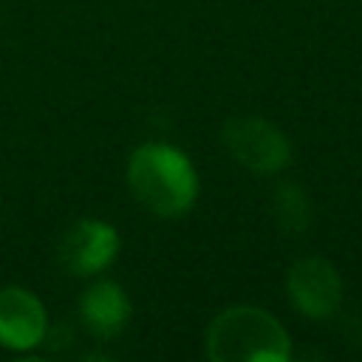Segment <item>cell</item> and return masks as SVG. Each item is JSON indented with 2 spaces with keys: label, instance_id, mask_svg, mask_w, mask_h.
Masks as SVG:
<instances>
[{
  "label": "cell",
  "instance_id": "1",
  "mask_svg": "<svg viewBox=\"0 0 362 362\" xmlns=\"http://www.w3.org/2000/svg\"><path fill=\"white\" fill-rule=\"evenodd\" d=\"M127 184L136 201L161 218L184 215L198 198L195 167L170 144L139 147L127 164Z\"/></svg>",
  "mask_w": 362,
  "mask_h": 362
},
{
  "label": "cell",
  "instance_id": "8",
  "mask_svg": "<svg viewBox=\"0 0 362 362\" xmlns=\"http://www.w3.org/2000/svg\"><path fill=\"white\" fill-rule=\"evenodd\" d=\"M272 204H274V215H277L280 229H291V232L308 229V198L294 184L277 187Z\"/></svg>",
  "mask_w": 362,
  "mask_h": 362
},
{
  "label": "cell",
  "instance_id": "5",
  "mask_svg": "<svg viewBox=\"0 0 362 362\" xmlns=\"http://www.w3.org/2000/svg\"><path fill=\"white\" fill-rule=\"evenodd\" d=\"M119 252V235L105 221H76L59 240L57 255L65 272L90 277L113 263Z\"/></svg>",
  "mask_w": 362,
  "mask_h": 362
},
{
  "label": "cell",
  "instance_id": "4",
  "mask_svg": "<svg viewBox=\"0 0 362 362\" xmlns=\"http://www.w3.org/2000/svg\"><path fill=\"white\" fill-rule=\"evenodd\" d=\"M288 297L308 320H328L342 303V283L337 269L322 257H303L288 272Z\"/></svg>",
  "mask_w": 362,
  "mask_h": 362
},
{
  "label": "cell",
  "instance_id": "2",
  "mask_svg": "<svg viewBox=\"0 0 362 362\" xmlns=\"http://www.w3.org/2000/svg\"><path fill=\"white\" fill-rule=\"evenodd\" d=\"M206 356L215 362H286L291 342L269 311L235 305L209 322Z\"/></svg>",
  "mask_w": 362,
  "mask_h": 362
},
{
  "label": "cell",
  "instance_id": "6",
  "mask_svg": "<svg viewBox=\"0 0 362 362\" xmlns=\"http://www.w3.org/2000/svg\"><path fill=\"white\" fill-rule=\"evenodd\" d=\"M45 337V308L25 288L0 291V345L8 351H28Z\"/></svg>",
  "mask_w": 362,
  "mask_h": 362
},
{
  "label": "cell",
  "instance_id": "3",
  "mask_svg": "<svg viewBox=\"0 0 362 362\" xmlns=\"http://www.w3.org/2000/svg\"><path fill=\"white\" fill-rule=\"evenodd\" d=\"M223 144L232 153V158L252 173H277L288 167L291 147L288 139L269 122L257 116L232 119L223 127Z\"/></svg>",
  "mask_w": 362,
  "mask_h": 362
},
{
  "label": "cell",
  "instance_id": "7",
  "mask_svg": "<svg viewBox=\"0 0 362 362\" xmlns=\"http://www.w3.org/2000/svg\"><path fill=\"white\" fill-rule=\"evenodd\" d=\"M79 317L85 322V328L93 334V337H116L127 320H130V300L127 294L110 283V280H102V283H93L82 300H79Z\"/></svg>",
  "mask_w": 362,
  "mask_h": 362
}]
</instances>
